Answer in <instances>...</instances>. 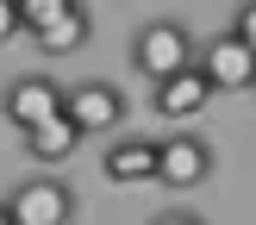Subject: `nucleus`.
Masks as SVG:
<instances>
[{
  "instance_id": "1",
  "label": "nucleus",
  "mask_w": 256,
  "mask_h": 225,
  "mask_svg": "<svg viewBox=\"0 0 256 225\" xmlns=\"http://www.w3.org/2000/svg\"><path fill=\"white\" fill-rule=\"evenodd\" d=\"M194 62H200V38L188 32L182 19H150V25H138V38H132V69L144 75L150 88L169 82V75H182V69H194Z\"/></svg>"
},
{
  "instance_id": "2",
  "label": "nucleus",
  "mask_w": 256,
  "mask_h": 225,
  "mask_svg": "<svg viewBox=\"0 0 256 225\" xmlns=\"http://www.w3.org/2000/svg\"><path fill=\"white\" fill-rule=\"evenodd\" d=\"M6 206H12L19 225H69L75 212H82V200H75V188L62 182L56 169H38V175H25V182H12Z\"/></svg>"
},
{
  "instance_id": "3",
  "label": "nucleus",
  "mask_w": 256,
  "mask_h": 225,
  "mask_svg": "<svg viewBox=\"0 0 256 225\" xmlns=\"http://www.w3.org/2000/svg\"><path fill=\"white\" fill-rule=\"evenodd\" d=\"M62 106H69V88H62L56 75H44V69L12 75V82L0 88V112H6V125H12V132H32V125L56 119Z\"/></svg>"
},
{
  "instance_id": "4",
  "label": "nucleus",
  "mask_w": 256,
  "mask_h": 225,
  "mask_svg": "<svg viewBox=\"0 0 256 225\" xmlns=\"http://www.w3.org/2000/svg\"><path fill=\"white\" fill-rule=\"evenodd\" d=\"M194 69L206 75L219 94H250V88H256V50L232 32V25H225L219 38H206V44H200V62H194Z\"/></svg>"
},
{
  "instance_id": "5",
  "label": "nucleus",
  "mask_w": 256,
  "mask_h": 225,
  "mask_svg": "<svg viewBox=\"0 0 256 225\" xmlns=\"http://www.w3.org/2000/svg\"><path fill=\"white\" fill-rule=\"evenodd\" d=\"M156 182L169 188V194H194L200 182H212V144H206L200 132H175V138H162Z\"/></svg>"
},
{
  "instance_id": "6",
  "label": "nucleus",
  "mask_w": 256,
  "mask_h": 225,
  "mask_svg": "<svg viewBox=\"0 0 256 225\" xmlns=\"http://www.w3.org/2000/svg\"><path fill=\"white\" fill-rule=\"evenodd\" d=\"M156 162H162L156 138H112L106 156H100V175L112 188H144V182H156Z\"/></svg>"
},
{
  "instance_id": "7",
  "label": "nucleus",
  "mask_w": 256,
  "mask_h": 225,
  "mask_svg": "<svg viewBox=\"0 0 256 225\" xmlns=\"http://www.w3.org/2000/svg\"><path fill=\"white\" fill-rule=\"evenodd\" d=\"M69 119L82 125L88 138H94V132H119L125 94H119L112 82H75V88H69Z\"/></svg>"
},
{
  "instance_id": "8",
  "label": "nucleus",
  "mask_w": 256,
  "mask_h": 225,
  "mask_svg": "<svg viewBox=\"0 0 256 225\" xmlns=\"http://www.w3.org/2000/svg\"><path fill=\"white\" fill-rule=\"evenodd\" d=\"M212 94H219V88L200 69H182V75H169V82L150 88V112H156V119H194V112H206Z\"/></svg>"
},
{
  "instance_id": "9",
  "label": "nucleus",
  "mask_w": 256,
  "mask_h": 225,
  "mask_svg": "<svg viewBox=\"0 0 256 225\" xmlns=\"http://www.w3.org/2000/svg\"><path fill=\"white\" fill-rule=\"evenodd\" d=\"M82 125L69 119V106L56 112V119H44V125H32V132H19V144H25V162H44V169H56V162H69L75 156V144H82Z\"/></svg>"
},
{
  "instance_id": "10",
  "label": "nucleus",
  "mask_w": 256,
  "mask_h": 225,
  "mask_svg": "<svg viewBox=\"0 0 256 225\" xmlns=\"http://www.w3.org/2000/svg\"><path fill=\"white\" fill-rule=\"evenodd\" d=\"M88 38H94V12L75 6L69 19H56L50 32H38V50H44V56H75V50H88Z\"/></svg>"
},
{
  "instance_id": "11",
  "label": "nucleus",
  "mask_w": 256,
  "mask_h": 225,
  "mask_svg": "<svg viewBox=\"0 0 256 225\" xmlns=\"http://www.w3.org/2000/svg\"><path fill=\"white\" fill-rule=\"evenodd\" d=\"M75 6H82V0H19V12H25V32H50V25H56V19H69V12Z\"/></svg>"
},
{
  "instance_id": "12",
  "label": "nucleus",
  "mask_w": 256,
  "mask_h": 225,
  "mask_svg": "<svg viewBox=\"0 0 256 225\" xmlns=\"http://www.w3.org/2000/svg\"><path fill=\"white\" fill-rule=\"evenodd\" d=\"M232 32L244 38V44L256 50V0H238V12H232Z\"/></svg>"
},
{
  "instance_id": "13",
  "label": "nucleus",
  "mask_w": 256,
  "mask_h": 225,
  "mask_svg": "<svg viewBox=\"0 0 256 225\" xmlns=\"http://www.w3.org/2000/svg\"><path fill=\"white\" fill-rule=\"evenodd\" d=\"M19 32H25V12H19V0H0V44H12Z\"/></svg>"
},
{
  "instance_id": "14",
  "label": "nucleus",
  "mask_w": 256,
  "mask_h": 225,
  "mask_svg": "<svg viewBox=\"0 0 256 225\" xmlns=\"http://www.w3.org/2000/svg\"><path fill=\"white\" fill-rule=\"evenodd\" d=\"M150 225H206V219H200V212H188V206H169V212H156Z\"/></svg>"
},
{
  "instance_id": "15",
  "label": "nucleus",
  "mask_w": 256,
  "mask_h": 225,
  "mask_svg": "<svg viewBox=\"0 0 256 225\" xmlns=\"http://www.w3.org/2000/svg\"><path fill=\"white\" fill-rule=\"evenodd\" d=\"M0 225H19V219H12V206H6V200H0Z\"/></svg>"
},
{
  "instance_id": "16",
  "label": "nucleus",
  "mask_w": 256,
  "mask_h": 225,
  "mask_svg": "<svg viewBox=\"0 0 256 225\" xmlns=\"http://www.w3.org/2000/svg\"><path fill=\"white\" fill-rule=\"evenodd\" d=\"M250 94H256V88H250Z\"/></svg>"
}]
</instances>
